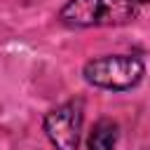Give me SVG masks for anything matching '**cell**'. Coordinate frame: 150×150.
Listing matches in <instances>:
<instances>
[{
  "mask_svg": "<svg viewBox=\"0 0 150 150\" xmlns=\"http://www.w3.org/2000/svg\"><path fill=\"white\" fill-rule=\"evenodd\" d=\"M138 7L134 0H68L59 12L61 23L73 28L124 26L134 21Z\"/></svg>",
  "mask_w": 150,
  "mask_h": 150,
  "instance_id": "cell-1",
  "label": "cell"
},
{
  "mask_svg": "<svg viewBox=\"0 0 150 150\" xmlns=\"http://www.w3.org/2000/svg\"><path fill=\"white\" fill-rule=\"evenodd\" d=\"M145 66L136 56H101L84 66L87 82L103 89H131L141 82Z\"/></svg>",
  "mask_w": 150,
  "mask_h": 150,
  "instance_id": "cell-2",
  "label": "cell"
},
{
  "mask_svg": "<svg viewBox=\"0 0 150 150\" xmlns=\"http://www.w3.org/2000/svg\"><path fill=\"white\" fill-rule=\"evenodd\" d=\"M82 129V105L80 101L63 103L45 117V131L56 150H77Z\"/></svg>",
  "mask_w": 150,
  "mask_h": 150,
  "instance_id": "cell-3",
  "label": "cell"
},
{
  "mask_svg": "<svg viewBox=\"0 0 150 150\" xmlns=\"http://www.w3.org/2000/svg\"><path fill=\"white\" fill-rule=\"evenodd\" d=\"M117 143V124L112 120H98L89 131L87 148L89 150H112Z\"/></svg>",
  "mask_w": 150,
  "mask_h": 150,
  "instance_id": "cell-4",
  "label": "cell"
},
{
  "mask_svg": "<svg viewBox=\"0 0 150 150\" xmlns=\"http://www.w3.org/2000/svg\"><path fill=\"white\" fill-rule=\"evenodd\" d=\"M134 2H150V0H134Z\"/></svg>",
  "mask_w": 150,
  "mask_h": 150,
  "instance_id": "cell-5",
  "label": "cell"
}]
</instances>
